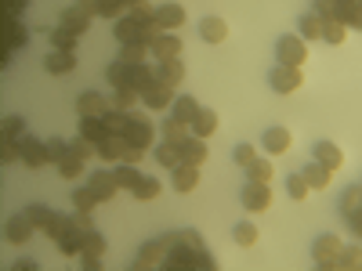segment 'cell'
I'll list each match as a JSON object with an SVG mask.
<instances>
[{"label":"cell","mask_w":362,"mask_h":271,"mask_svg":"<svg viewBox=\"0 0 362 271\" xmlns=\"http://www.w3.org/2000/svg\"><path fill=\"white\" fill-rule=\"evenodd\" d=\"M276 203V195H272L268 185H257V181H247V188H243V206L250 210V214H264V210Z\"/></svg>","instance_id":"ba28073f"},{"label":"cell","mask_w":362,"mask_h":271,"mask_svg":"<svg viewBox=\"0 0 362 271\" xmlns=\"http://www.w3.org/2000/svg\"><path fill=\"white\" fill-rule=\"evenodd\" d=\"M235 243H239V246H254V243H257V224H250V221L235 224Z\"/></svg>","instance_id":"816d5d0a"},{"label":"cell","mask_w":362,"mask_h":271,"mask_svg":"<svg viewBox=\"0 0 362 271\" xmlns=\"http://www.w3.org/2000/svg\"><path fill=\"white\" fill-rule=\"evenodd\" d=\"M290 145H293V134H290L286 127H272V131L264 134V152H268V156L290 152Z\"/></svg>","instance_id":"e0dca14e"},{"label":"cell","mask_w":362,"mask_h":271,"mask_svg":"<svg viewBox=\"0 0 362 271\" xmlns=\"http://www.w3.org/2000/svg\"><path fill=\"white\" fill-rule=\"evenodd\" d=\"M58 174H62V177H66V181H76V177H80V174H83V159H80V156H73V152H69V156H66V159H62V163H58Z\"/></svg>","instance_id":"7dc6e473"},{"label":"cell","mask_w":362,"mask_h":271,"mask_svg":"<svg viewBox=\"0 0 362 271\" xmlns=\"http://www.w3.org/2000/svg\"><path fill=\"white\" fill-rule=\"evenodd\" d=\"M44 69H47L51 76L73 73V69H76V51H51V54L44 58Z\"/></svg>","instance_id":"4fadbf2b"},{"label":"cell","mask_w":362,"mask_h":271,"mask_svg":"<svg viewBox=\"0 0 362 271\" xmlns=\"http://www.w3.org/2000/svg\"><path fill=\"white\" fill-rule=\"evenodd\" d=\"M199 102L192 98V95H185V98H174V119H181V124H189L192 127V119L199 116Z\"/></svg>","instance_id":"484cf974"},{"label":"cell","mask_w":362,"mask_h":271,"mask_svg":"<svg viewBox=\"0 0 362 271\" xmlns=\"http://www.w3.org/2000/svg\"><path fill=\"white\" fill-rule=\"evenodd\" d=\"M69 152H73V156H80V159L87 163L90 156H98V145H95V141H87L83 134H76V141L69 145Z\"/></svg>","instance_id":"c3c4849f"},{"label":"cell","mask_w":362,"mask_h":271,"mask_svg":"<svg viewBox=\"0 0 362 271\" xmlns=\"http://www.w3.org/2000/svg\"><path fill=\"white\" fill-rule=\"evenodd\" d=\"M124 141H127V145H138V148H148V145L156 141V127L148 124L145 116H134V112H131L127 131H124Z\"/></svg>","instance_id":"8992f818"},{"label":"cell","mask_w":362,"mask_h":271,"mask_svg":"<svg viewBox=\"0 0 362 271\" xmlns=\"http://www.w3.org/2000/svg\"><path fill=\"white\" fill-rule=\"evenodd\" d=\"M308 192H312V185L305 181V174H290V177H286V195H290V199L305 203V199H308Z\"/></svg>","instance_id":"60d3db41"},{"label":"cell","mask_w":362,"mask_h":271,"mask_svg":"<svg viewBox=\"0 0 362 271\" xmlns=\"http://www.w3.org/2000/svg\"><path fill=\"white\" fill-rule=\"evenodd\" d=\"M112 109V98H105L102 90H83L76 98V112L80 116H105Z\"/></svg>","instance_id":"30bf717a"},{"label":"cell","mask_w":362,"mask_h":271,"mask_svg":"<svg viewBox=\"0 0 362 271\" xmlns=\"http://www.w3.org/2000/svg\"><path fill=\"white\" fill-rule=\"evenodd\" d=\"M131 4H141V0H127V8H131Z\"/></svg>","instance_id":"94428289"},{"label":"cell","mask_w":362,"mask_h":271,"mask_svg":"<svg viewBox=\"0 0 362 271\" xmlns=\"http://www.w3.org/2000/svg\"><path fill=\"white\" fill-rule=\"evenodd\" d=\"M160 192H163L160 181H156V177H145V181H141V185H138L131 195H134L138 203H153V199H160Z\"/></svg>","instance_id":"b9f144b4"},{"label":"cell","mask_w":362,"mask_h":271,"mask_svg":"<svg viewBox=\"0 0 362 271\" xmlns=\"http://www.w3.org/2000/svg\"><path fill=\"white\" fill-rule=\"evenodd\" d=\"M29 8V0H4V8H0V11H4V15H22Z\"/></svg>","instance_id":"680465c9"},{"label":"cell","mask_w":362,"mask_h":271,"mask_svg":"<svg viewBox=\"0 0 362 271\" xmlns=\"http://www.w3.org/2000/svg\"><path fill=\"white\" fill-rule=\"evenodd\" d=\"M156 80H160V83H170V87H181V83H185V66H181V58L160 62V66H156Z\"/></svg>","instance_id":"603a6c76"},{"label":"cell","mask_w":362,"mask_h":271,"mask_svg":"<svg viewBox=\"0 0 362 271\" xmlns=\"http://www.w3.org/2000/svg\"><path fill=\"white\" fill-rule=\"evenodd\" d=\"M341 253H344V243H341L334 231H329V235H319L315 246H312V257H315V264H319L322 271L337 267V264H341Z\"/></svg>","instance_id":"3957f363"},{"label":"cell","mask_w":362,"mask_h":271,"mask_svg":"<svg viewBox=\"0 0 362 271\" xmlns=\"http://www.w3.org/2000/svg\"><path fill=\"white\" fill-rule=\"evenodd\" d=\"M25 214H29V221H33V224H37L40 231H44V228H47V224L54 221V210H51V206H44V203H37V206H29Z\"/></svg>","instance_id":"f6af8a7d"},{"label":"cell","mask_w":362,"mask_h":271,"mask_svg":"<svg viewBox=\"0 0 362 271\" xmlns=\"http://www.w3.org/2000/svg\"><path fill=\"white\" fill-rule=\"evenodd\" d=\"M22 131H25V119H22V116H4L0 134H4V138H22Z\"/></svg>","instance_id":"11a10c76"},{"label":"cell","mask_w":362,"mask_h":271,"mask_svg":"<svg viewBox=\"0 0 362 271\" xmlns=\"http://www.w3.org/2000/svg\"><path fill=\"white\" fill-rule=\"evenodd\" d=\"M300 37L305 40H322V15L319 11H308L300 18Z\"/></svg>","instance_id":"f35d334b"},{"label":"cell","mask_w":362,"mask_h":271,"mask_svg":"<svg viewBox=\"0 0 362 271\" xmlns=\"http://www.w3.org/2000/svg\"><path fill=\"white\" fill-rule=\"evenodd\" d=\"M87 235H90V231H83V228H76V224H73V228H69V235L62 239V243H58V250H62L66 257H73V253H83Z\"/></svg>","instance_id":"4dcf8cb0"},{"label":"cell","mask_w":362,"mask_h":271,"mask_svg":"<svg viewBox=\"0 0 362 271\" xmlns=\"http://www.w3.org/2000/svg\"><path fill=\"white\" fill-rule=\"evenodd\" d=\"M112 174H116V185H119V188H131V192H134V188L141 185V181H145V177L138 174V167H134V163H119Z\"/></svg>","instance_id":"f546056e"},{"label":"cell","mask_w":362,"mask_h":271,"mask_svg":"<svg viewBox=\"0 0 362 271\" xmlns=\"http://www.w3.org/2000/svg\"><path fill=\"white\" fill-rule=\"evenodd\" d=\"M196 188H199V167H192V163H181V167L174 170V192L189 195V192H196Z\"/></svg>","instance_id":"2e32d148"},{"label":"cell","mask_w":362,"mask_h":271,"mask_svg":"<svg viewBox=\"0 0 362 271\" xmlns=\"http://www.w3.org/2000/svg\"><path fill=\"white\" fill-rule=\"evenodd\" d=\"M315 159L322 167H329V170H341L344 167V152H341V145H334V141H319L315 145Z\"/></svg>","instance_id":"44dd1931"},{"label":"cell","mask_w":362,"mask_h":271,"mask_svg":"<svg viewBox=\"0 0 362 271\" xmlns=\"http://www.w3.org/2000/svg\"><path fill=\"white\" fill-rule=\"evenodd\" d=\"M127 11H131V18H134V22H141V25H148V22H156V8L148 4V0H141V4H131Z\"/></svg>","instance_id":"681fc988"},{"label":"cell","mask_w":362,"mask_h":271,"mask_svg":"<svg viewBox=\"0 0 362 271\" xmlns=\"http://www.w3.org/2000/svg\"><path fill=\"white\" fill-rule=\"evenodd\" d=\"M156 22L163 29H181V25H185V8H181V4H160L156 8Z\"/></svg>","instance_id":"d4e9b609"},{"label":"cell","mask_w":362,"mask_h":271,"mask_svg":"<svg viewBox=\"0 0 362 271\" xmlns=\"http://www.w3.org/2000/svg\"><path fill=\"white\" fill-rule=\"evenodd\" d=\"M276 54H279V66H293V69H305V62L312 58V54H308V40H305V37H293V33L279 37Z\"/></svg>","instance_id":"7a4b0ae2"},{"label":"cell","mask_w":362,"mask_h":271,"mask_svg":"<svg viewBox=\"0 0 362 271\" xmlns=\"http://www.w3.org/2000/svg\"><path fill=\"white\" fill-rule=\"evenodd\" d=\"M141 102H145V109H153V112H160V109H174V87L156 80V83L141 95Z\"/></svg>","instance_id":"8fae6325"},{"label":"cell","mask_w":362,"mask_h":271,"mask_svg":"<svg viewBox=\"0 0 362 271\" xmlns=\"http://www.w3.org/2000/svg\"><path fill=\"white\" fill-rule=\"evenodd\" d=\"M0 29H4V33H0V51H18V47H25V40H29V29L18 22V15H4L0 11Z\"/></svg>","instance_id":"277c9868"},{"label":"cell","mask_w":362,"mask_h":271,"mask_svg":"<svg viewBox=\"0 0 362 271\" xmlns=\"http://www.w3.org/2000/svg\"><path fill=\"white\" fill-rule=\"evenodd\" d=\"M145 58H153L148 44H124V51H119V62H127V66H141Z\"/></svg>","instance_id":"e575fe53"},{"label":"cell","mask_w":362,"mask_h":271,"mask_svg":"<svg viewBox=\"0 0 362 271\" xmlns=\"http://www.w3.org/2000/svg\"><path fill=\"white\" fill-rule=\"evenodd\" d=\"M127 11V0H98V15L102 18H119Z\"/></svg>","instance_id":"f5cc1de1"},{"label":"cell","mask_w":362,"mask_h":271,"mask_svg":"<svg viewBox=\"0 0 362 271\" xmlns=\"http://www.w3.org/2000/svg\"><path fill=\"white\" fill-rule=\"evenodd\" d=\"M156 163H160V167H167V170H177V167H181V145L163 141V145L156 148Z\"/></svg>","instance_id":"d6a6232c"},{"label":"cell","mask_w":362,"mask_h":271,"mask_svg":"<svg viewBox=\"0 0 362 271\" xmlns=\"http://www.w3.org/2000/svg\"><path fill=\"white\" fill-rule=\"evenodd\" d=\"M105 127H109V134H116V138H124V131H127V119H131V112H124V109H109L105 116Z\"/></svg>","instance_id":"ab89813d"},{"label":"cell","mask_w":362,"mask_h":271,"mask_svg":"<svg viewBox=\"0 0 362 271\" xmlns=\"http://www.w3.org/2000/svg\"><path fill=\"white\" fill-rule=\"evenodd\" d=\"M153 58H160V62H170V58H181V40L174 37V33H163V37H156L153 44Z\"/></svg>","instance_id":"ffe728a7"},{"label":"cell","mask_w":362,"mask_h":271,"mask_svg":"<svg viewBox=\"0 0 362 271\" xmlns=\"http://www.w3.org/2000/svg\"><path fill=\"white\" fill-rule=\"evenodd\" d=\"M18 148H22V163L29 170H44L51 159H47V141L40 138H18Z\"/></svg>","instance_id":"52a82bcc"},{"label":"cell","mask_w":362,"mask_h":271,"mask_svg":"<svg viewBox=\"0 0 362 271\" xmlns=\"http://www.w3.org/2000/svg\"><path fill=\"white\" fill-rule=\"evenodd\" d=\"M344 221H348V224H351V231L362 239V206H358V210H351V214H348Z\"/></svg>","instance_id":"91938a15"},{"label":"cell","mask_w":362,"mask_h":271,"mask_svg":"<svg viewBox=\"0 0 362 271\" xmlns=\"http://www.w3.org/2000/svg\"><path fill=\"white\" fill-rule=\"evenodd\" d=\"M105 250H109V243H105L98 231H90V235H87V243H83V253H80L83 267H87V271H98L102 260H105Z\"/></svg>","instance_id":"9c48e42d"},{"label":"cell","mask_w":362,"mask_h":271,"mask_svg":"<svg viewBox=\"0 0 362 271\" xmlns=\"http://www.w3.org/2000/svg\"><path fill=\"white\" fill-rule=\"evenodd\" d=\"M105 80H109L112 87H131V66H127V62H112L109 73H105Z\"/></svg>","instance_id":"ee69618b"},{"label":"cell","mask_w":362,"mask_h":271,"mask_svg":"<svg viewBox=\"0 0 362 271\" xmlns=\"http://www.w3.org/2000/svg\"><path fill=\"white\" fill-rule=\"evenodd\" d=\"M322 40H326V44H344V40H348V22H341V18H322Z\"/></svg>","instance_id":"f1b7e54d"},{"label":"cell","mask_w":362,"mask_h":271,"mask_svg":"<svg viewBox=\"0 0 362 271\" xmlns=\"http://www.w3.org/2000/svg\"><path fill=\"white\" fill-rule=\"evenodd\" d=\"M300 174H305V181H308L312 188H319V192H322V188H329V174H334V170H329V167H322V163L315 159V163H308V167L300 170Z\"/></svg>","instance_id":"4316f807"},{"label":"cell","mask_w":362,"mask_h":271,"mask_svg":"<svg viewBox=\"0 0 362 271\" xmlns=\"http://www.w3.org/2000/svg\"><path fill=\"white\" fill-rule=\"evenodd\" d=\"M80 134H83L87 141H95V145H102V141H109V138H112L102 116H80Z\"/></svg>","instance_id":"ac0fdd59"},{"label":"cell","mask_w":362,"mask_h":271,"mask_svg":"<svg viewBox=\"0 0 362 271\" xmlns=\"http://www.w3.org/2000/svg\"><path fill=\"white\" fill-rule=\"evenodd\" d=\"M192 134V127L189 124H181V119H163V141H174V145H181V141H185Z\"/></svg>","instance_id":"74e56055"},{"label":"cell","mask_w":362,"mask_h":271,"mask_svg":"<svg viewBox=\"0 0 362 271\" xmlns=\"http://www.w3.org/2000/svg\"><path fill=\"white\" fill-rule=\"evenodd\" d=\"M206 145H203V138H196V134H189L185 141H181V163H192V167H203L206 163Z\"/></svg>","instance_id":"d6986e66"},{"label":"cell","mask_w":362,"mask_h":271,"mask_svg":"<svg viewBox=\"0 0 362 271\" xmlns=\"http://www.w3.org/2000/svg\"><path fill=\"white\" fill-rule=\"evenodd\" d=\"M232 159H235L239 167H250V163L257 159V148H254V145H235V152H232Z\"/></svg>","instance_id":"9f6ffc18"},{"label":"cell","mask_w":362,"mask_h":271,"mask_svg":"<svg viewBox=\"0 0 362 271\" xmlns=\"http://www.w3.org/2000/svg\"><path fill=\"white\" fill-rule=\"evenodd\" d=\"M90 18H95V15H90V11H83L80 4H73V8H66V11H62V25H69L76 37H83L87 29H90Z\"/></svg>","instance_id":"7402d4cb"},{"label":"cell","mask_w":362,"mask_h":271,"mask_svg":"<svg viewBox=\"0 0 362 271\" xmlns=\"http://www.w3.org/2000/svg\"><path fill=\"white\" fill-rule=\"evenodd\" d=\"M145 152H148V148H138V145H127V148H124V159H119V163H134V167H138V163L145 159Z\"/></svg>","instance_id":"6f0895ef"},{"label":"cell","mask_w":362,"mask_h":271,"mask_svg":"<svg viewBox=\"0 0 362 271\" xmlns=\"http://www.w3.org/2000/svg\"><path fill=\"white\" fill-rule=\"evenodd\" d=\"M37 231V224L29 221V214H15V217H8V224H4V235H8V243H29V235Z\"/></svg>","instance_id":"7c38bea8"},{"label":"cell","mask_w":362,"mask_h":271,"mask_svg":"<svg viewBox=\"0 0 362 271\" xmlns=\"http://www.w3.org/2000/svg\"><path fill=\"white\" fill-rule=\"evenodd\" d=\"M76 33H73V29L69 25H58V29H51V47L54 51H76Z\"/></svg>","instance_id":"836d02e7"},{"label":"cell","mask_w":362,"mask_h":271,"mask_svg":"<svg viewBox=\"0 0 362 271\" xmlns=\"http://www.w3.org/2000/svg\"><path fill=\"white\" fill-rule=\"evenodd\" d=\"M69 156V141H62V138H47V159L51 163H62Z\"/></svg>","instance_id":"f907efd6"},{"label":"cell","mask_w":362,"mask_h":271,"mask_svg":"<svg viewBox=\"0 0 362 271\" xmlns=\"http://www.w3.org/2000/svg\"><path fill=\"white\" fill-rule=\"evenodd\" d=\"M268 83L276 95H293V90L305 87V69H293V66H276L268 73Z\"/></svg>","instance_id":"5b68a950"},{"label":"cell","mask_w":362,"mask_h":271,"mask_svg":"<svg viewBox=\"0 0 362 271\" xmlns=\"http://www.w3.org/2000/svg\"><path fill=\"white\" fill-rule=\"evenodd\" d=\"M218 124H221V116H218L214 109H199V116L192 119V134L206 141L210 134H214V131H218Z\"/></svg>","instance_id":"cb8c5ba5"},{"label":"cell","mask_w":362,"mask_h":271,"mask_svg":"<svg viewBox=\"0 0 362 271\" xmlns=\"http://www.w3.org/2000/svg\"><path fill=\"white\" fill-rule=\"evenodd\" d=\"M177 243V231L170 235H160V239H148V243L138 250V260H134V271H148V267H163L170 246Z\"/></svg>","instance_id":"6da1fadb"},{"label":"cell","mask_w":362,"mask_h":271,"mask_svg":"<svg viewBox=\"0 0 362 271\" xmlns=\"http://www.w3.org/2000/svg\"><path fill=\"white\" fill-rule=\"evenodd\" d=\"M337 267H348V271H362V246H348L341 253V264Z\"/></svg>","instance_id":"db71d44e"},{"label":"cell","mask_w":362,"mask_h":271,"mask_svg":"<svg viewBox=\"0 0 362 271\" xmlns=\"http://www.w3.org/2000/svg\"><path fill=\"white\" fill-rule=\"evenodd\" d=\"M141 102V90L134 87H116V95H112V109H124V112H134V105Z\"/></svg>","instance_id":"d590c367"},{"label":"cell","mask_w":362,"mask_h":271,"mask_svg":"<svg viewBox=\"0 0 362 271\" xmlns=\"http://www.w3.org/2000/svg\"><path fill=\"white\" fill-rule=\"evenodd\" d=\"M69 228H73V214H54V221L44 228V235L54 239V243H62V239L69 235Z\"/></svg>","instance_id":"8d00e7d4"},{"label":"cell","mask_w":362,"mask_h":271,"mask_svg":"<svg viewBox=\"0 0 362 271\" xmlns=\"http://www.w3.org/2000/svg\"><path fill=\"white\" fill-rule=\"evenodd\" d=\"M98 203H102V199L95 195V188H90V185H87V188H76V192H73V210H83V214H90V210H95Z\"/></svg>","instance_id":"7bdbcfd3"},{"label":"cell","mask_w":362,"mask_h":271,"mask_svg":"<svg viewBox=\"0 0 362 271\" xmlns=\"http://www.w3.org/2000/svg\"><path fill=\"white\" fill-rule=\"evenodd\" d=\"M153 83H156V69L148 66V62L131 66V87H134V90H141V95H145V90L153 87Z\"/></svg>","instance_id":"83f0119b"},{"label":"cell","mask_w":362,"mask_h":271,"mask_svg":"<svg viewBox=\"0 0 362 271\" xmlns=\"http://www.w3.org/2000/svg\"><path fill=\"white\" fill-rule=\"evenodd\" d=\"M124 148H127V141L112 134L109 141L98 145V156H102V163H119V159H124Z\"/></svg>","instance_id":"1f68e13d"},{"label":"cell","mask_w":362,"mask_h":271,"mask_svg":"<svg viewBox=\"0 0 362 271\" xmlns=\"http://www.w3.org/2000/svg\"><path fill=\"white\" fill-rule=\"evenodd\" d=\"M87 185L95 188V195H98L102 203H109V199L119 192V185H116V174H112V170H98V174H90Z\"/></svg>","instance_id":"5bb4252c"},{"label":"cell","mask_w":362,"mask_h":271,"mask_svg":"<svg viewBox=\"0 0 362 271\" xmlns=\"http://www.w3.org/2000/svg\"><path fill=\"white\" fill-rule=\"evenodd\" d=\"M199 37H203L206 44H225V40H228V22L218 18V15L203 18V22H199Z\"/></svg>","instance_id":"9a60e30c"},{"label":"cell","mask_w":362,"mask_h":271,"mask_svg":"<svg viewBox=\"0 0 362 271\" xmlns=\"http://www.w3.org/2000/svg\"><path fill=\"white\" fill-rule=\"evenodd\" d=\"M247 174H250V181H257V185H268L276 170H272V163H268V159H254V163L247 167Z\"/></svg>","instance_id":"bcb514c9"}]
</instances>
